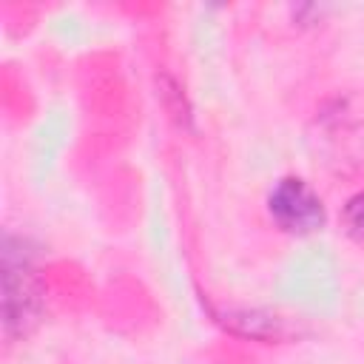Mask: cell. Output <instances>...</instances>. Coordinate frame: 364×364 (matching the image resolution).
Returning <instances> with one entry per match:
<instances>
[{"mask_svg": "<svg viewBox=\"0 0 364 364\" xmlns=\"http://www.w3.org/2000/svg\"><path fill=\"white\" fill-rule=\"evenodd\" d=\"M267 213L284 233L293 236L316 233L327 222L321 196L301 176H282L273 182L267 193Z\"/></svg>", "mask_w": 364, "mask_h": 364, "instance_id": "obj_2", "label": "cell"}, {"mask_svg": "<svg viewBox=\"0 0 364 364\" xmlns=\"http://www.w3.org/2000/svg\"><path fill=\"white\" fill-rule=\"evenodd\" d=\"M46 290L34 267V253L23 236H3V330L26 338L43 318Z\"/></svg>", "mask_w": 364, "mask_h": 364, "instance_id": "obj_1", "label": "cell"}, {"mask_svg": "<svg viewBox=\"0 0 364 364\" xmlns=\"http://www.w3.org/2000/svg\"><path fill=\"white\" fill-rule=\"evenodd\" d=\"M341 225H344V233L355 242L364 245V191L353 193L344 208H341Z\"/></svg>", "mask_w": 364, "mask_h": 364, "instance_id": "obj_4", "label": "cell"}, {"mask_svg": "<svg viewBox=\"0 0 364 364\" xmlns=\"http://www.w3.org/2000/svg\"><path fill=\"white\" fill-rule=\"evenodd\" d=\"M210 310H213V318L236 336H247V338H259V341H282L293 333L287 318H282L276 313L247 310V307H228V310L210 307Z\"/></svg>", "mask_w": 364, "mask_h": 364, "instance_id": "obj_3", "label": "cell"}]
</instances>
